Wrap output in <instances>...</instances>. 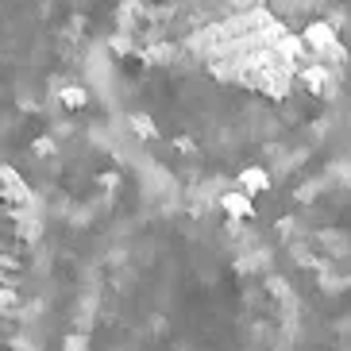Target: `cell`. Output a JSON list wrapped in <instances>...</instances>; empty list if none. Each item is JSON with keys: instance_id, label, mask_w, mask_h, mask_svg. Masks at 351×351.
<instances>
[{"instance_id": "6da1fadb", "label": "cell", "mask_w": 351, "mask_h": 351, "mask_svg": "<svg viewBox=\"0 0 351 351\" xmlns=\"http://www.w3.org/2000/svg\"><path fill=\"white\" fill-rule=\"evenodd\" d=\"M217 205L158 201L85 263L62 351H301L305 305Z\"/></svg>"}, {"instance_id": "7a4b0ae2", "label": "cell", "mask_w": 351, "mask_h": 351, "mask_svg": "<svg viewBox=\"0 0 351 351\" xmlns=\"http://www.w3.org/2000/svg\"><path fill=\"white\" fill-rule=\"evenodd\" d=\"M85 47V0H0V135L82 101Z\"/></svg>"}, {"instance_id": "3957f363", "label": "cell", "mask_w": 351, "mask_h": 351, "mask_svg": "<svg viewBox=\"0 0 351 351\" xmlns=\"http://www.w3.org/2000/svg\"><path fill=\"white\" fill-rule=\"evenodd\" d=\"M51 317V243L43 201L0 158V351H43Z\"/></svg>"}, {"instance_id": "277c9868", "label": "cell", "mask_w": 351, "mask_h": 351, "mask_svg": "<svg viewBox=\"0 0 351 351\" xmlns=\"http://www.w3.org/2000/svg\"><path fill=\"white\" fill-rule=\"evenodd\" d=\"M301 39H305V47H309V51H328L332 43H336V32H332V23L328 20H313L309 27H305V35H301Z\"/></svg>"}, {"instance_id": "5b68a950", "label": "cell", "mask_w": 351, "mask_h": 351, "mask_svg": "<svg viewBox=\"0 0 351 351\" xmlns=\"http://www.w3.org/2000/svg\"><path fill=\"white\" fill-rule=\"evenodd\" d=\"M274 51H278V58H282V62H289V66H293V62L301 58V54L309 51V47H305V39H298V35H282V39L274 43Z\"/></svg>"}, {"instance_id": "8992f818", "label": "cell", "mask_w": 351, "mask_h": 351, "mask_svg": "<svg viewBox=\"0 0 351 351\" xmlns=\"http://www.w3.org/2000/svg\"><path fill=\"white\" fill-rule=\"evenodd\" d=\"M298 77L309 93H324V89H328V70H324V66H305Z\"/></svg>"}, {"instance_id": "52a82bcc", "label": "cell", "mask_w": 351, "mask_h": 351, "mask_svg": "<svg viewBox=\"0 0 351 351\" xmlns=\"http://www.w3.org/2000/svg\"><path fill=\"white\" fill-rule=\"evenodd\" d=\"M324 351H351V320H348V324H343L340 332H336V340H332V343H328V348H324Z\"/></svg>"}, {"instance_id": "ba28073f", "label": "cell", "mask_w": 351, "mask_h": 351, "mask_svg": "<svg viewBox=\"0 0 351 351\" xmlns=\"http://www.w3.org/2000/svg\"><path fill=\"white\" fill-rule=\"evenodd\" d=\"M258 35H263V39H267L270 47H274V43H278L282 35H289V32H286V23H282V20H270V23H267V27H263Z\"/></svg>"}]
</instances>
